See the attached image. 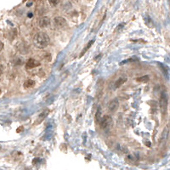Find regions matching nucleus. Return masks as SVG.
I'll list each match as a JSON object with an SVG mask.
<instances>
[{"instance_id":"2eb2a0df","label":"nucleus","mask_w":170,"mask_h":170,"mask_svg":"<svg viewBox=\"0 0 170 170\" xmlns=\"http://www.w3.org/2000/svg\"><path fill=\"white\" fill-rule=\"evenodd\" d=\"M59 2L58 1H50V4H58Z\"/></svg>"},{"instance_id":"9b49d317","label":"nucleus","mask_w":170,"mask_h":170,"mask_svg":"<svg viewBox=\"0 0 170 170\" xmlns=\"http://www.w3.org/2000/svg\"><path fill=\"white\" fill-rule=\"evenodd\" d=\"M94 43V39H93V40H91V41H90V42H89V43H88V44H87V46H86V47H85V48L83 49V50H82V52H81V55H80V57H82V55H84V54H85V53H86V52L88 51V49H89V48H90V47L92 46V44H93Z\"/></svg>"},{"instance_id":"4468645a","label":"nucleus","mask_w":170,"mask_h":170,"mask_svg":"<svg viewBox=\"0 0 170 170\" xmlns=\"http://www.w3.org/2000/svg\"><path fill=\"white\" fill-rule=\"evenodd\" d=\"M119 148H120L121 151H122L123 152H127V151H128V149H127L125 146H119Z\"/></svg>"},{"instance_id":"f8f14e48","label":"nucleus","mask_w":170,"mask_h":170,"mask_svg":"<svg viewBox=\"0 0 170 170\" xmlns=\"http://www.w3.org/2000/svg\"><path fill=\"white\" fill-rule=\"evenodd\" d=\"M101 118H102V117H101V107H100V106H99L98 110H97V111H96L95 121H96L97 122H99V121L101 120Z\"/></svg>"},{"instance_id":"39448f33","label":"nucleus","mask_w":170,"mask_h":170,"mask_svg":"<svg viewBox=\"0 0 170 170\" xmlns=\"http://www.w3.org/2000/svg\"><path fill=\"white\" fill-rule=\"evenodd\" d=\"M119 107V101L117 99H112L109 105H108V110L110 111L111 112H114L116 111L118 109Z\"/></svg>"},{"instance_id":"20e7f679","label":"nucleus","mask_w":170,"mask_h":170,"mask_svg":"<svg viewBox=\"0 0 170 170\" xmlns=\"http://www.w3.org/2000/svg\"><path fill=\"white\" fill-rule=\"evenodd\" d=\"M54 22H55V25L60 28L66 27V25H67L66 21L63 18V17H60V16L55 17V19H54Z\"/></svg>"},{"instance_id":"f3484780","label":"nucleus","mask_w":170,"mask_h":170,"mask_svg":"<svg viewBox=\"0 0 170 170\" xmlns=\"http://www.w3.org/2000/svg\"><path fill=\"white\" fill-rule=\"evenodd\" d=\"M32 16H33V14H32V13L28 14V17H32Z\"/></svg>"},{"instance_id":"dca6fc26","label":"nucleus","mask_w":170,"mask_h":170,"mask_svg":"<svg viewBox=\"0 0 170 170\" xmlns=\"http://www.w3.org/2000/svg\"><path fill=\"white\" fill-rule=\"evenodd\" d=\"M4 49V44L2 43V42H0V51Z\"/></svg>"},{"instance_id":"0eeeda50","label":"nucleus","mask_w":170,"mask_h":170,"mask_svg":"<svg viewBox=\"0 0 170 170\" xmlns=\"http://www.w3.org/2000/svg\"><path fill=\"white\" fill-rule=\"evenodd\" d=\"M50 24V19L49 17H42L39 21V25L40 27H46Z\"/></svg>"},{"instance_id":"f257e3e1","label":"nucleus","mask_w":170,"mask_h":170,"mask_svg":"<svg viewBox=\"0 0 170 170\" xmlns=\"http://www.w3.org/2000/svg\"><path fill=\"white\" fill-rule=\"evenodd\" d=\"M50 42V37L45 33H37L33 38V44L38 49H44L46 48Z\"/></svg>"},{"instance_id":"7ed1b4c3","label":"nucleus","mask_w":170,"mask_h":170,"mask_svg":"<svg viewBox=\"0 0 170 170\" xmlns=\"http://www.w3.org/2000/svg\"><path fill=\"white\" fill-rule=\"evenodd\" d=\"M160 109H161V112L162 114L164 116L167 112V108H168V99H167V94L163 92L161 95L160 98Z\"/></svg>"},{"instance_id":"6e6552de","label":"nucleus","mask_w":170,"mask_h":170,"mask_svg":"<svg viewBox=\"0 0 170 170\" xmlns=\"http://www.w3.org/2000/svg\"><path fill=\"white\" fill-rule=\"evenodd\" d=\"M49 112H50V111H49L48 110L44 111L43 113H41V114L39 115V117H38V119H37V121H36V122H35V123H36V124H39V123H40L42 121L44 120L45 117H47V116L49 115Z\"/></svg>"},{"instance_id":"f03ea898","label":"nucleus","mask_w":170,"mask_h":170,"mask_svg":"<svg viewBox=\"0 0 170 170\" xmlns=\"http://www.w3.org/2000/svg\"><path fill=\"white\" fill-rule=\"evenodd\" d=\"M99 126H100V128H101L102 129H108V128H111V126H112L113 120H112L111 117L108 115H105L101 118V120L99 121Z\"/></svg>"},{"instance_id":"423d86ee","label":"nucleus","mask_w":170,"mask_h":170,"mask_svg":"<svg viewBox=\"0 0 170 170\" xmlns=\"http://www.w3.org/2000/svg\"><path fill=\"white\" fill-rule=\"evenodd\" d=\"M40 66V62H39V61L34 60V59H30V60H28V61L27 62L26 67H27V69H33L34 67H37V66Z\"/></svg>"},{"instance_id":"ddd939ff","label":"nucleus","mask_w":170,"mask_h":170,"mask_svg":"<svg viewBox=\"0 0 170 170\" xmlns=\"http://www.w3.org/2000/svg\"><path fill=\"white\" fill-rule=\"evenodd\" d=\"M149 79H150V78H149V76L146 75V76H142V77L136 78V81L140 82H147L149 81Z\"/></svg>"},{"instance_id":"a211bd4d","label":"nucleus","mask_w":170,"mask_h":170,"mask_svg":"<svg viewBox=\"0 0 170 170\" xmlns=\"http://www.w3.org/2000/svg\"><path fill=\"white\" fill-rule=\"evenodd\" d=\"M0 93H1V89H0Z\"/></svg>"},{"instance_id":"1a4fd4ad","label":"nucleus","mask_w":170,"mask_h":170,"mask_svg":"<svg viewBox=\"0 0 170 170\" xmlns=\"http://www.w3.org/2000/svg\"><path fill=\"white\" fill-rule=\"evenodd\" d=\"M127 81V78L126 77H120V78H118L117 80V82H115V88H120L121 86L124 83V82Z\"/></svg>"},{"instance_id":"9d476101","label":"nucleus","mask_w":170,"mask_h":170,"mask_svg":"<svg viewBox=\"0 0 170 170\" xmlns=\"http://www.w3.org/2000/svg\"><path fill=\"white\" fill-rule=\"evenodd\" d=\"M35 85V81H33L32 79H28L27 80L26 82H24V84H23V86H24V88H32Z\"/></svg>"}]
</instances>
